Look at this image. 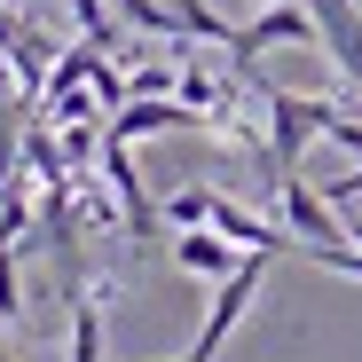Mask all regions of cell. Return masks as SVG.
Segmentation results:
<instances>
[{"label":"cell","instance_id":"1","mask_svg":"<svg viewBox=\"0 0 362 362\" xmlns=\"http://www.w3.org/2000/svg\"><path fill=\"white\" fill-rule=\"evenodd\" d=\"M165 228H221V236H236L245 252H299V236H291V228L245 213L236 197L205 189V181H189V189H173V197H165Z\"/></svg>","mask_w":362,"mask_h":362},{"label":"cell","instance_id":"2","mask_svg":"<svg viewBox=\"0 0 362 362\" xmlns=\"http://www.w3.org/2000/svg\"><path fill=\"white\" fill-rule=\"evenodd\" d=\"M260 95V110H268V165L276 173H299V150H308L315 134H331V118H339V103H323V95H291V87H252Z\"/></svg>","mask_w":362,"mask_h":362},{"label":"cell","instance_id":"3","mask_svg":"<svg viewBox=\"0 0 362 362\" xmlns=\"http://www.w3.org/2000/svg\"><path fill=\"white\" fill-rule=\"evenodd\" d=\"M268 47H323V24H315L308 0H276V8H260L252 24H236V40H228V71L252 79V64H260Z\"/></svg>","mask_w":362,"mask_h":362},{"label":"cell","instance_id":"4","mask_svg":"<svg viewBox=\"0 0 362 362\" xmlns=\"http://www.w3.org/2000/svg\"><path fill=\"white\" fill-rule=\"evenodd\" d=\"M276 213H284V228L299 236V252H315V245H354V236L339 228V205H331L323 189H308L299 173H276Z\"/></svg>","mask_w":362,"mask_h":362},{"label":"cell","instance_id":"5","mask_svg":"<svg viewBox=\"0 0 362 362\" xmlns=\"http://www.w3.org/2000/svg\"><path fill=\"white\" fill-rule=\"evenodd\" d=\"M197 127V110L181 103V95H134V103H118L110 110V134L118 142H150V134H189Z\"/></svg>","mask_w":362,"mask_h":362},{"label":"cell","instance_id":"6","mask_svg":"<svg viewBox=\"0 0 362 362\" xmlns=\"http://www.w3.org/2000/svg\"><path fill=\"white\" fill-rule=\"evenodd\" d=\"M252 252L236 245V236H221V228H181L173 236V268L181 276H205V284H228L236 268H245Z\"/></svg>","mask_w":362,"mask_h":362},{"label":"cell","instance_id":"7","mask_svg":"<svg viewBox=\"0 0 362 362\" xmlns=\"http://www.w3.org/2000/svg\"><path fill=\"white\" fill-rule=\"evenodd\" d=\"M173 8H181V32H197V40H213V47H228V40H236V24H228V16H213L205 0H173Z\"/></svg>","mask_w":362,"mask_h":362},{"label":"cell","instance_id":"8","mask_svg":"<svg viewBox=\"0 0 362 362\" xmlns=\"http://www.w3.org/2000/svg\"><path fill=\"white\" fill-rule=\"evenodd\" d=\"M71 16H79V40H95V47H118V24H110V0H71Z\"/></svg>","mask_w":362,"mask_h":362},{"label":"cell","instance_id":"9","mask_svg":"<svg viewBox=\"0 0 362 362\" xmlns=\"http://www.w3.org/2000/svg\"><path fill=\"white\" fill-rule=\"evenodd\" d=\"M24 315V284H16V252H0V323Z\"/></svg>","mask_w":362,"mask_h":362},{"label":"cell","instance_id":"10","mask_svg":"<svg viewBox=\"0 0 362 362\" xmlns=\"http://www.w3.org/2000/svg\"><path fill=\"white\" fill-rule=\"evenodd\" d=\"M323 142H339V150H354V158H362V118H346V110H339V118H331V134H323Z\"/></svg>","mask_w":362,"mask_h":362},{"label":"cell","instance_id":"11","mask_svg":"<svg viewBox=\"0 0 362 362\" xmlns=\"http://www.w3.org/2000/svg\"><path fill=\"white\" fill-rule=\"evenodd\" d=\"M0 362H16V354H8V339H0Z\"/></svg>","mask_w":362,"mask_h":362}]
</instances>
